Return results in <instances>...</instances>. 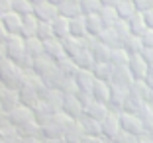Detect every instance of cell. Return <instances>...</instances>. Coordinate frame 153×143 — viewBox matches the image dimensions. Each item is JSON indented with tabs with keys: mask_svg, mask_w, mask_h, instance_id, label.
Here are the masks:
<instances>
[{
	"mask_svg": "<svg viewBox=\"0 0 153 143\" xmlns=\"http://www.w3.org/2000/svg\"><path fill=\"white\" fill-rule=\"evenodd\" d=\"M128 61H130V53L124 51V47H116V49L110 51V65L112 67H128Z\"/></svg>",
	"mask_w": 153,
	"mask_h": 143,
	"instance_id": "1f68e13d",
	"label": "cell"
},
{
	"mask_svg": "<svg viewBox=\"0 0 153 143\" xmlns=\"http://www.w3.org/2000/svg\"><path fill=\"white\" fill-rule=\"evenodd\" d=\"M59 8V14L65 16V18H75L81 14V4H79V0H61L57 4Z\"/></svg>",
	"mask_w": 153,
	"mask_h": 143,
	"instance_id": "4316f807",
	"label": "cell"
},
{
	"mask_svg": "<svg viewBox=\"0 0 153 143\" xmlns=\"http://www.w3.org/2000/svg\"><path fill=\"white\" fill-rule=\"evenodd\" d=\"M51 27H53V36L59 37V39H65V37L71 36V33H69V18H65L61 14L51 22Z\"/></svg>",
	"mask_w": 153,
	"mask_h": 143,
	"instance_id": "83f0119b",
	"label": "cell"
},
{
	"mask_svg": "<svg viewBox=\"0 0 153 143\" xmlns=\"http://www.w3.org/2000/svg\"><path fill=\"white\" fill-rule=\"evenodd\" d=\"M90 94H92V100L108 104L110 96H112V86H110L108 81H94V86H92Z\"/></svg>",
	"mask_w": 153,
	"mask_h": 143,
	"instance_id": "d6986e66",
	"label": "cell"
},
{
	"mask_svg": "<svg viewBox=\"0 0 153 143\" xmlns=\"http://www.w3.org/2000/svg\"><path fill=\"white\" fill-rule=\"evenodd\" d=\"M55 88L63 94V96H67V94H76V90H79L76 88V82H75V76H67V75H63L59 79Z\"/></svg>",
	"mask_w": 153,
	"mask_h": 143,
	"instance_id": "f546056e",
	"label": "cell"
},
{
	"mask_svg": "<svg viewBox=\"0 0 153 143\" xmlns=\"http://www.w3.org/2000/svg\"><path fill=\"white\" fill-rule=\"evenodd\" d=\"M4 51H6V59H10V61L14 63H22L24 57H26V39H24L22 36H10L8 39H6L4 43Z\"/></svg>",
	"mask_w": 153,
	"mask_h": 143,
	"instance_id": "3957f363",
	"label": "cell"
},
{
	"mask_svg": "<svg viewBox=\"0 0 153 143\" xmlns=\"http://www.w3.org/2000/svg\"><path fill=\"white\" fill-rule=\"evenodd\" d=\"M20 143H45L43 139H22Z\"/></svg>",
	"mask_w": 153,
	"mask_h": 143,
	"instance_id": "11a10c76",
	"label": "cell"
},
{
	"mask_svg": "<svg viewBox=\"0 0 153 143\" xmlns=\"http://www.w3.org/2000/svg\"><path fill=\"white\" fill-rule=\"evenodd\" d=\"M112 71L114 67L110 63H94V67H92V75H94L96 81H110Z\"/></svg>",
	"mask_w": 153,
	"mask_h": 143,
	"instance_id": "e575fe53",
	"label": "cell"
},
{
	"mask_svg": "<svg viewBox=\"0 0 153 143\" xmlns=\"http://www.w3.org/2000/svg\"><path fill=\"white\" fill-rule=\"evenodd\" d=\"M69 33L76 39H85L88 37L86 33V16L85 14H79L75 18H69Z\"/></svg>",
	"mask_w": 153,
	"mask_h": 143,
	"instance_id": "e0dca14e",
	"label": "cell"
},
{
	"mask_svg": "<svg viewBox=\"0 0 153 143\" xmlns=\"http://www.w3.org/2000/svg\"><path fill=\"white\" fill-rule=\"evenodd\" d=\"M0 22H2V26L8 30L10 36H20V30H22V16L16 12H8L4 14V16H0Z\"/></svg>",
	"mask_w": 153,
	"mask_h": 143,
	"instance_id": "ffe728a7",
	"label": "cell"
},
{
	"mask_svg": "<svg viewBox=\"0 0 153 143\" xmlns=\"http://www.w3.org/2000/svg\"><path fill=\"white\" fill-rule=\"evenodd\" d=\"M26 53L30 55V57H39V55H43V41L39 39L37 36L33 37H27L26 39Z\"/></svg>",
	"mask_w": 153,
	"mask_h": 143,
	"instance_id": "836d02e7",
	"label": "cell"
},
{
	"mask_svg": "<svg viewBox=\"0 0 153 143\" xmlns=\"http://www.w3.org/2000/svg\"><path fill=\"white\" fill-rule=\"evenodd\" d=\"M79 4H81V14H85V16L98 14L100 8H102V2L100 0H79Z\"/></svg>",
	"mask_w": 153,
	"mask_h": 143,
	"instance_id": "b9f144b4",
	"label": "cell"
},
{
	"mask_svg": "<svg viewBox=\"0 0 153 143\" xmlns=\"http://www.w3.org/2000/svg\"><path fill=\"white\" fill-rule=\"evenodd\" d=\"M37 26H39V20L36 18V14H27L22 18V30H20V36L24 39L27 37H33L37 33Z\"/></svg>",
	"mask_w": 153,
	"mask_h": 143,
	"instance_id": "cb8c5ba5",
	"label": "cell"
},
{
	"mask_svg": "<svg viewBox=\"0 0 153 143\" xmlns=\"http://www.w3.org/2000/svg\"><path fill=\"white\" fill-rule=\"evenodd\" d=\"M116 12H118V16H120L122 20H128L131 14L137 12V8H135L134 0H120V2L116 4Z\"/></svg>",
	"mask_w": 153,
	"mask_h": 143,
	"instance_id": "8d00e7d4",
	"label": "cell"
},
{
	"mask_svg": "<svg viewBox=\"0 0 153 143\" xmlns=\"http://www.w3.org/2000/svg\"><path fill=\"white\" fill-rule=\"evenodd\" d=\"M61 112L67 114V116L73 118V120H81V118L85 116V106H82V102L79 100L76 94H67V96L63 98V108H61Z\"/></svg>",
	"mask_w": 153,
	"mask_h": 143,
	"instance_id": "52a82bcc",
	"label": "cell"
},
{
	"mask_svg": "<svg viewBox=\"0 0 153 143\" xmlns=\"http://www.w3.org/2000/svg\"><path fill=\"white\" fill-rule=\"evenodd\" d=\"M100 2H102V6H114V8H116V4L120 0H100Z\"/></svg>",
	"mask_w": 153,
	"mask_h": 143,
	"instance_id": "db71d44e",
	"label": "cell"
},
{
	"mask_svg": "<svg viewBox=\"0 0 153 143\" xmlns=\"http://www.w3.org/2000/svg\"><path fill=\"white\" fill-rule=\"evenodd\" d=\"M61 41H63V51H65V55L73 59L76 53H81L85 47H88L90 37H85V39H76V37L69 36V37H65V39H61Z\"/></svg>",
	"mask_w": 153,
	"mask_h": 143,
	"instance_id": "9a60e30c",
	"label": "cell"
},
{
	"mask_svg": "<svg viewBox=\"0 0 153 143\" xmlns=\"http://www.w3.org/2000/svg\"><path fill=\"white\" fill-rule=\"evenodd\" d=\"M75 63L79 69H88V71H92V67H94V57H92V53L88 51V47H85V49L81 51V53H76L75 57Z\"/></svg>",
	"mask_w": 153,
	"mask_h": 143,
	"instance_id": "d6a6232c",
	"label": "cell"
},
{
	"mask_svg": "<svg viewBox=\"0 0 153 143\" xmlns=\"http://www.w3.org/2000/svg\"><path fill=\"white\" fill-rule=\"evenodd\" d=\"M33 14H36V18L39 22H53L59 16V8H57V4H53L49 0H43V2L33 6Z\"/></svg>",
	"mask_w": 153,
	"mask_h": 143,
	"instance_id": "30bf717a",
	"label": "cell"
},
{
	"mask_svg": "<svg viewBox=\"0 0 153 143\" xmlns=\"http://www.w3.org/2000/svg\"><path fill=\"white\" fill-rule=\"evenodd\" d=\"M104 30H106V24L102 22V18L98 14L86 16V33H88V37H98Z\"/></svg>",
	"mask_w": 153,
	"mask_h": 143,
	"instance_id": "d4e9b609",
	"label": "cell"
},
{
	"mask_svg": "<svg viewBox=\"0 0 153 143\" xmlns=\"http://www.w3.org/2000/svg\"><path fill=\"white\" fill-rule=\"evenodd\" d=\"M30 2H32V4L36 6V4H39V2H43V0H30Z\"/></svg>",
	"mask_w": 153,
	"mask_h": 143,
	"instance_id": "6f0895ef",
	"label": "cell"
},
{
	"mask_svg": "<svg viewBox=\"0 0 153 143\" xmlns=\"http://www.w3.org/2000/svg\"><path fill=\"white\" fill-rule=\"evenodd\" d=\"M6 116H8V120L12 122V125L18 130V127H22V125L30 124V122H33V110L27 106H16L14 110H10V112H6Z\"/></svg>",
	"mask_w": 153,
	"mask_h": 143,
	"instance_id": "ba28073f",
	"label": "cell"
},
{
	"mask_svg": "<svg viewBox=\"0 0 153 143\" xmlns=\"http://www.w3.org/2000/svg\"><path fill=\"white\" fill-rule=\"evenodd\" d=\"M120 125L122 131H126L130 135H135V137H145L147 131H145L143 124H141L140 116L131 112H120Z\"/></svg>",
	"mask_w": 153,
	"mask_h": 143,
	"instance_id": "277c9868",
	"label": "cell"
},
{
	"mask_svg": "<svg viewBox=\"0 0 153 143\" xmlns=\"http://www.w3.org/2000/svg\"><path fill=\"white\" fill-rule=\"evenodd\" d=\"M134 76H131L130 69L128 67H114L112 71V76H110V86L112 88H118V90H128L130 92L131 84H134Z\"/></svg>",
	"mask_w": 153,
	"mask_h": 143,
	"instance_id": "5b68a950",
	"label": "cell"
},
{
	"mask_svg": "<svg viewBox=\"0 0 153 143\" xmlns=\"http://www.w3.org/2000/svg\"><path fill=\"white\" fill-rule=\"evenodd\" d=\"M6 59V51H4V45H0V63Z\"/></svg>",
	"mask_w": 153,
	"mask_h": 143,
	"instance_id": "9f6ffc18",
	"label": "cell"
},
{
	"mask_svg": "<svg viewBox=\"0 0 153 143\" xmlns=\"http://www.w3.org/2000/svg\"><path fill=\"white\" fill-rule=\"evenodd\" d=\"M10 37V33H8V30H6L4 26H2V22H0V45H4L6 43V39Z\"/></svg>",
	"mask_w": 153,
	"mask_h": 143,
	"instance_id": "816d5d0a",
	"label": "cell"
},
{
	"mask_svg": "<svg viewBox=\"0 0 153 143\" xmlns=\"http://www.w3.org/2000/svg\"><path fill=\"white\" fill-rule=\"evenodd\" d=\"M43 53L47 57H51L53 61H59L61 57H65V51H63V41L59 37H49V39L43 41Z\"/></svg>",
	"mask_w": 153,
	"mask_h": 143,
	"instance_id": "ac0fdd59",
	"label": "cell"
},
{
	"mask_svg": "<svg viewBox=\"0 0 153 143\" xmlns=\"http://www.w3.org/2000/svg\"><path fill=\"white\" fill-rule=\"evenodd\" d=\"M108 112H110V106L104 104V102H98V100H92V102L85 108V116L94 118V120H98V122H102L104 118L108 116Z\"/></svg>",
	"mask_w": 153,
	"mask_h": 143,
	"instance_id": "603a6c76",
	"label": "cell"
},
{
	"mask_svg": "<svg viewBox=\"0 0 153 143\" xmlns=\"http://www.w3.org/2000/svg\"><path fill=\"white\" fill-rule=\"evenodd\" d=\"M32 71L36 73V75H39L41 81H43L47 86H55V84H57V81L63 76V75H61V71H59V67H57V61H53V59L47 57L45 53L33 59Z\"/></svg>",
	"mask_w": 153,
	"mask_h": 143,
	"instance_id": "6da1fadb",
	"label": "cell"
},
{
	"mask_svg": "<svg viewBox=\"0 0 153 143\" xmlns=\"http://www.w3.org/2000/svg\"><path fill=\"white\" fill-rule=\"evenodd\" d=\"M141 14H143L145 26H147V27H153V8L151 10H145V12H141Z\"/></svg>",
	"mask_w": 153,
	"mask_h": 143,
	"instance_id": "f907efd6",
	"label": "cell"
},
{
	"mask_svg": "<svg viewBox=\"0 0 153 143\" xmlns=\"http://www.w3.org/2000/svg\"><path fill=\"white\" fill-rule=\"evenodd\" d=\"M135 2V8L140 12H145V10H151L153 8V0H134Z\"/></svg>",
	"mask_w": 153,
	"mask_h": 143,
	"instance_id": "bcb514c9",
	"label": "cell"
},
{
	"mask_svg": "<svg viewBox=\"0 0 153 143\" xmlns=\"http://www.w3.org/2000/svg\"><path fill=\"white\" fill-rule=\"evenodd\" d=\"M0 143H2V141H0Z\"/></svg>",
	"mask_w": 153,
	"mask_h": 143,
	"instance_id": "94428289",
	"label": "cell"
},
{
	"mask_svg": "<svg viewBox=\"0 0 153 143\" xmlns=\"http://www.w3.org/2000/svg\"><path fill=\"white\" fill-rule=\"evenodd\" d=\"M98 16L102 18V22L106 24V27L114 26V24L120 20V16H118V12H116V8H114V6H102V8H100V12H98Z\"/></svg>",
	"mask_w": 153,
	"mask_h": 143,
	"instance_id": "ab89813d",
	"label": "cell"
},
{
	"mask_svg": "<svg viewBox=\"0 0 153 143\" xmlns=\"http://www.w3.org/2000/svg\"><path fill=\"white\" fill-rule=\"evenodd\" d=\"M137 116H140L145 131H147V133H153V104H143V106L137 110Z\"/></svg>",
	"mask_w": 153,
	"mask_h": 143,
	"instance_id": "f1b7e54d",
	"label": "cell"
},
{
	"mask_svg": "<svg viewBox=\"0 0 153 143\" xmlns=\"http://www.w3.org/2000/svg\"><path fill=\"white\" fill-rule=\"evenodd\" d=\"M126 22H128V27H130V33H134V36H141V33L147 30L145 20H143V14H141L140 10H137L135 14H131Z\"/></svg>",
	"mask_w": 153,
	"mask_h": 143,
	"instance_id": "484cf974",
	"label": "cell"
},
{
	"mask_svg": "<svg viewBox=\"0 0 153 143\" xmlns=\"http://www.w3.org/2000/svg\"><path fill=\"white\" fill-rule=\"evenodd\" d=\"M57 67H59V71H61V75H67V76H73L76 71H79V67H76V63H75V59H71V57H61L57 61Z\"/></svg>",
	"mask_w": 153,
	"mask_h": 143,
	"instance_id": "f35d334b",
	"label": "cell"
},
{
	"mask_svg": "<svg viewBox=\"0 0 153 143\" xmlns=\"http://www.w3.org/2000/svg\"><path fill=\"white\" fill-rule=\"evenodd\" d=\"M141 57L145 59V63L149 67H153V47H143L141 49Z\"/></svg>",
	"mask_w": 153,
	"mask_h": 143,
	"instance_id": "7dc6e473",
	"label": "cell"
},
{
	"mask_svg": "<svg viewBox=\"0 0 153 143\" xmlns=\"http://www.w3.org/2000/svg\"><path fill=\"white\" fill-rule=\"evenodd\" d=\"M85 130H82V124L81 120H69L67 125H65V131H63V141L65 143H81V139L85 137Z\"/></svg>",
	"mask_w": 153,
	"mask_h": 143,
	"instance_id": "8fae6325",
	"label": "cell"
},
{
	"mask_svg": "<svg viewBox=\"0 0 153 143\" xmlns=\"http://www.w3.org/2000/svg\"><path fill=\"white\" fill-rule=\"evenodd\" d=\"M88 51L92 53V57H94L96 63H108L110 61V51H112V49H110L106 43H102L98 37H90Z\"/></svg>",
	"mask_w": 153,
	"mask_h": 143,
	"instance_id": "4fadbf2b",
	"label": "cell"
},
{
	"mask_svg": "<svg viewBox=\"0 0 153 143\" xmlns=\"http://www.w3.org/2000/svg\"><path fill=\"white\" fill-rule=\"evenodd\" d=\"M98 39L102 41V43H106L110 47V49H116V47H120L122 45V41H120V37L116 36V31L112 30V27H106V30L102 31L98 36Z\"/></svg>",
	"mask_w": 153,
	"mask_h": 143,
	"instance_id": "74e56055",
	"label": "cell"
},
{
	"mask_svg": "<svg viewBox=\"0 0 153 143\" xmlns=\"http://www.w3.org/2000/svg\"><path fill=\"white\" fill-rule=\"evenodd\" d=\"M143 81H145V84H147L149 88L153 90V67H149V71H147V75H145Z\"/></svg>",
	"mask_w": 153,
	"mask_h": 143,
	"instance_id": "f5cc1de1",
	"label": "cell"
},
{
	"mask_svg": "<svg viewBox=\"0 0 153 143\" xmlns=\"http://www.w3.org/2000/svg\"><path fill=\"white\" fill-rule=\"evenodd\" d=\"M12 12V0H0V16Z\"/></svg>",
	"mask_w": 153,
	"mask_h": 143,
	"instance_id": "681fc988",
	"label": "cell"
},
{
	"mask_svg": "<svg viewBox=\"0 0 153 143\" xmlns=\"http://www.w3.org/2000/svg\"><path fill=\"white\" fill-rule=\"evenodd\" d=\"M73 76H75L76 88L81 90V92H90V90H92L94 81H96L94 75H92V71H88V69H79Z\"/></svg>",
	"mask_w": 153,
	"mask_h": 143,
	"instance_id": "2e32d148",
	"label": "cell"
},
{
	"mask_svg": "<svg viewBox=\"0 0 153 143\" xmlns=\"http://www.w3.org/2000/svg\"><path fill=\"white\" fill-rule=\"evenodd\" d=\"M81 143H108L102 135H85L81 139Z\"/></svg>",
	"mask_w": 153,
	"mask_h": 143,
	"instance_id": "c3c4849f",
	"label": "cell"
},
{
	"mask_svg": "<svg viewBox=\"0 0 153 143\" xmlns=\"http://www.w3.org/2000/svg\"><path fill=\"white\" fill-rule=\"evenodd\" d=\"M37 37H39L41 41L49 39V37H55L53 36V27H51V22H39V26H37Z\"/></svg>",
	"mask_w": 153,
	"mask_h": 143,
	"instance_id": "ee69618b",
	"label": "cell"
},
{
	"mask_svg": "<svg viewBox=\"0 0 153 143\" xmlns=\"http://www.w3.org/2000/svg\"><path fill=\"white\" fill-rule=\"evenodd\" d=\"M0 90H2V84H0ZM2 114H4V110H2V106H0V116H2Z\"/></svg>",
	"mask_w": 153,
	"mask_h": 143,
	"instance_id": "680465c9",
	"label": "cell"
},
{
	"mask_svg": "<svg viewBox=\"0 0 153 143\" xmlns=\"http://www.w3.org/2000/svg\"><path fill=\"white\" fill-rule=\"evenodd\" d=\"M0 106H2L4 114L10 112V110H14L16 106H20V94H18V90L2 86V90H0Z\"/></svg>",
	"mask_w": 153,
	"mask_h": 143,
	"instance_id": "5bb4252c",
	"label": "cell"
},
{
	"mask_svg": "<svg viewBox=\"0 0 153 143\" xmlns=\"http://www.w3.org/2000/svg\"><path fill=\"white\" fill-rule=\"evenodd\" d=\"M39 98L45 106H49L53 112H61V108H63V94L59 92L55 86H45L43 90L39 92Z\"/></svg>",
	"mask_w": 153,
	"mask_h": 143,
	"instance_id": "9c48e42d",
	"label": "cell"
},
{
	"mask_svg": "<svg viewBox=\"0 0 153 143\" xmlns=\"http://www.w3.org/2000/svg\"><path fill=\"white\" fill-rule=\"evenodd\" d=\"M18 94H20V104H22V106L32 108V110L41 102L39 92H37V90H33V88H30V86H20V88H18Z\"/></svg>",
	"mask_w": 153,
	"mask_h": 143,
	"instance_id": "44dd1931",
	"label": "cell"
},
{
	"mask_svg": "<svg viewBox=\"0 0 153 143\" xmlns=\"http://www.w3.org/2000/svg\"><path fill=\"white\" fill-rule=\"evenodd\" d=\"M128 69H130L131 76H134L135 81H143L145 75H147V71H149V65L145 63V59L141 57V53H135V55H130Z\"/></svg>",
	"mask_w": 153,
	"mask_h": 143,
	"instance_id": "7c38bea8",
	"label": "cell"
},
{
	"mask_svg": "<svg viewBox=\"0 0 153 143\" xmlns=\"http://www.w3.org/2000/svg\"><path fill=\"white\" fill-rule=\"evenodd\" d=\"M120 47H124V51H128L130 55H135V53H141V49H143V43H141V37H140V36H134V33H130L126 39L122 41Z\"/></svg>",
	"mask_w": 153,
	"mask_h": 143,
	"instance_id": "4dcf8cb0",
	"label": "cell"
},
{
	"mask_svg": "<svg viewBox=\"0 0 153 143\" xmlns=\"http://www.w3.org/2000/svg\"><path fill=\"white\" fill-rule=\"evenodd\" d=\"M12 12L20 14V16H27V14H33V4L30 0H12Z\"/></svg>",
	"mask_w": 153,
	"mask_h": 143,
	"instance_id": "60d3db41",
	"label": "cell"
},
{
	"mask_svg": "<svg viewBox=\"0 0 153 143\" xmlns=\"http://www.w3.org/2000/svg\"><path fill=\"white\" fill-rule=\"evenodd\" d=\"M49 2H53V4H59V2H61V0H49Z\"/></svg>",
	"mask_w": 153,
	"mask_h": 143,
	"instance_id": "91938a15",
	"label": "cell"
},
{
	"mask_svg": "<svg viewBox=\"0 0 153 143\" xmlns=\"http://www.w3.org/2000/svg\"><path fill=\"white\" fill-rule=\"evenodd\" d=\"M110 27H112V30L116 31V36L120 37V41H124L128 36H130V27H128V22H126V20H122V18L118 20V22L114 24V26H110Z\"/></svg>",
	"mask_w": 153,
	"mask_h": 143,
	"instance_id": "7bdbcfd3",
	"label": "cell"
},
{
	"mask_svg": "<svg viewBox=\"0 0 153 143\" xmlns=\"http://www.w3.org/2000/svg\"><path fill=\"white\" fill-rule=\"evenodd\" d=\"M140 37H141L143 47H153V27H147V30H145Z\"/></svg>",
	"mask_w": 153,
	"mask_h": 143,
	"instance_id": "f6af8a7d",
	"label": "cell"
},
{
	"mask_svg": "<svg viewBox=\"0 0 153 143\" xmlns=\"http://www.w3.org/2000/svg\"><path fill=\"white\" fill-rule=\"evenodd\" d=\"M81 124H82V130H85L86 135H102V127H100V122L98 120L88 118V116H82L81 118Z\"/></svg>",
	"mask_w": 153,
	"mask_h": 143,
	"instance_id": "d590c367",
	"label": "cell"
},
{
	"mask_svg": "<svg viewBox=\"0 0 153 143\" xmlns=\"http://www.w3.org/2000/svg\"><path fill=\"white\" fill-rule=\"evenodd\" d=\"M22 81H24V69L18 63L10 61V59H4L0 63V84L2 86L18 90L22 86Z\"/></svg>",
	"mask_w": 153,
	"mask_h": 143,
	"instance_id": "7a4b0ae2",
	"label": "cell"
},
{
	"mask_svg": "<svg viewBox=\"0 0 153 143\" xmlns=\"http://www.w3.org/2000/svg\"><path fill=\"white\" fill-rule=\"evenodd\" d=\"M100 127H102V137L110 143V141H112V139L122 131V125H120V112H114V110H110L108 116L100 122Z\"/></svg>",
	"mask_w": 153,
	"mask_h": 143,
	"instance_id": "8992f818",
	"label": "cell"
},
{
	"mask_svg": "<svg viewBox=\"0 0 153 143\" xmlns=\"http://www.w3.org/2000/svg\"><path fill=\"white\" fill-rule=\"evenodd\" d=\"M130 94H134L135 98H140L145 104H153V90L145 84V81H134L130 88Z\"/></svg>",
	"mask_w": 153,
	"mask_h": 143,
	"instance_id": "7402d4cb",
	"label": "cell"
}]
</instances>
